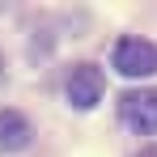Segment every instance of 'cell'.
Instances as JSON below:
<instances>
[{"label": "cell", "instance_id": "1", "mask_svg": "<svg viewBox=\"0 0 157 157\" xmlns=\"http://www.w3.org/2000/svg\"><path fill=\"white\" fill-rule=\"evenodd\" d=\"M110 64H115V72H119V77H132V81L153 77V72H157V47L149 43V38L128 34V38H119V43H115Z\"/></svg>", "mask_w": 157, "mask_h": 157}, {"label": "cell", "instance_id": "2", "mask_svg": "<svg viewBox=\"0 0 157 157\" xmlns=\"http://www.w3.org/2000/svg\"><path fill=\"white\" fill-rule=\"evenodd\" d=\"M102 68L98 64H72V72L64 81V94H68V102L77 106V110H94V106L102 102Z\"/></svg>", "mask_w": 157, "mask_h": 157}, {"label": "cell", "instance_id": "3", "mask_svg": "<svg viewBox=\"0 0 157 157\" xmlns=\"http://www.w3.org/2000/svg\"><path fill=\"white\" fill-rule=\"evenodd\" d=\"M119 115L132 132L157 136V89H128L119 98Z\"/></svg>", "mask_w": 157, "mask_h": 157}, {"label": "cell", "instance_id": "4", "mask_svg": "<svg viewBox=\"0 0 157 157\" xmlns=\"http://www.w3.org/2000/svg\"><path fill=\"white\" fill-rule=\"evenodd\" d=\"M30 140H34V128L21 110H0V153H21Z\"/></svg>", "mask_w": 157, "mask_h": 157}, {"label": "cell", "instance_id": "5", "mask_svg": "<svg viewBox=\"0 0 157 157\" xmlns=\"http://www.w3.org/2000/svg\"><path fill=\"white\" fill-rule=\"evenodd\" d=\"M136 157H157V144H149V149H140Z\"/></svg>", "mask_w": 157, "mask_h": 157}, {"label": "cell", "instance_id": "6", "mask_svg": "<svg viewBox=\"0 0 157 157\" xmlns=\"http://www.w3.org/2000/svg\"><path fill=\"white\" fill-rule=\"evenodd\" d=\"M0 81H4V59H0Z\"/></svg>", "mask_w": 157, "mask_h": 157}]
</instances>
